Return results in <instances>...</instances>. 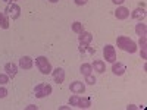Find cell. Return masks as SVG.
<instances>
[{
  "instance_id": "obj_1",
  "label": "cell",
  "mask_w": 147,
  "mask_h": 110,
  "mask_svg": "<svg viewBox=\"0 0 147 110\" xmlns=\"http://www.w3.org/2000/svg\"><path fill=\"white\" fill-rule=\"evenodd\" d=\"M116 44L118 47L121 48V50H124L127 53H136L137 52V43L136 41H132L129 37H125V35H121L116 38Z\"/></svg>"
},
{
  "instance_id": "obj_2",
  "label": "cell",
  "mask_w": 147,
  "mask_h": 110,
  "mask_svg": "<svg viewBox=\"0 0 147 110\" xmlns=\"http://www.w3.org/2000/svg\"><path fill=\"white\" fill-rule=\"evenodd\" d=\"M35 65L38 68V70L43 73V75H49V73H52L53 68H52V63L49 62V59L46 56H38L35 59Z\"/></svg>"
},
{
  "instance_id": "obj_3",
  "label": "cell",
  "mask_w": 147,
  "mask_h": 110,
  "mask_svg": "<svg viewBox=\"0 0 147 110\" xmlns=\"http://www.w3.org/2000/svg\"><path fill=\"white\" fill-rule=\"evenodd\" d=\"M52 94V85L50 84H37L35 88H34V95L37 97V99H44V97L50 95Z\"/></svg>"
},
{
  "instance_id": "obj_4",
  "label": "cell",
  "mask_w": 147,
  "mask_h": 110,
  "mask_svg": "<svg viewBox=\"0 0 147 110\" xmlns=\"http://www.w3.org/2000/svg\"><path fill=\"white\" fill-rule=\"evenodd\" d=\"M5 13L9 16V19L15 21V19H18V18L21 16V6L16 5V3H10V5L6 7Z\"/></svg>"
},
{
  "instance_id": "obj_5",
  "label": "cell",
  "mask_w": 147,
  "mask_h": 110,
  "mask_svg": "<svg viewBox=\"0 0 147 110\" xmlns=\"http://www.w3.org/2000/svg\"><path fill=\"white\" fill-rule=\"evenodd\" d=\"M103 57L106 59V62H109V63L116 62V50H115V47L110 46V44H106L103 47Z\"/></svg>"
},
{
  "instance_id": "obj_6",
  "label": "cell",
  "mask_w": 147,
  "mask_h": 110,
  "mask_svg": "<svg viewBox=\"0 0 147 110\" xmlns=\"http://www.w3.org/2000/svg\"><path fill=\"white\" fill-rule=\"evenodd\" d=\"M69 90H71V93H74V94H84V91H85V84L84 82H81V81H74L71 85H69Z\"/></svg>"
},
{
  "instance_id": "obj_7",
  "label": "cell",
  "mask_w": 147,
  "mask_h": 110,
  "mask_svg": "<svg viewBox=\"0 0 147 110\" xmlns=\"http://www.w3.org/2000/svg\"><path fill=\"white\" fill-rule=\"evenodd\" d=\"M5 73L9 78H15L16 73H18V65L13 63V62H7L5 65Z\"/></svg>"
},
{
  "instance_id": "obj_8",
  "label": "cell",
  "mask_w": 147,
  "mask_h": 110,
  "mask_svg": "<svg viewBox=\"0 0 147 110\" xmlns=\"http://www.w3.org/2000/svg\"><path fill=\"white\" fill-rule=\"evenodd\" d=\"M129 16V9L125 6H118V9L115 10V18L119 21H124Z\"/></svg>"
},
{
  "instance_id": "obj_9",
  "label": "cell",
  "mask_w": 147,
  "mask_h": 110,
  "mask_svg": "<svg viewBox=\"0 0 147 110\" xmlns=\"http://www.w3.org/2000/svg\"><path fill=\"white\" fill-rule=\"evenodd\" d=\"M125 70H127V66L122 63V62H113L112 63V72H113V75L122 76L125 73Z\"/></svg>"
},
{
  "instance_id": "obj_10",
  "label": "cell",
  "mask_w": 147,
  "mask_h": 110,
  "mask_svg": "<svg viewBox=\"0 0 147 110\" xmlns=\"http://www.w3.org/2000/svg\"><path fill=\"white\" fill-rule=\"evenodd\" d=\"M52 75H53L55 82L62 84V82L65 81V69H62V68H56V69L52 70Z\"/></svg>"
},
{
  "instance_id": "obj_11",
  "label": "cell",
  "mask_w": 147,
  "mask_h": 110,
  "mask_svg": "<svg viewBox=\"0 0 147 110\" xmlns=\"http://www.w3.org/2000/svg\"><path fill=\"white\" fill-rule=\"evenodd\" d=\"M78 41L80 44H90L93 41V34L84 30L81 34H78Z\"/></svg>"
},
{
  "instance_id": "obj_12",
  "label": "cell",
  "mask_w": 147,
  "mask_h": 110,
  "mask_svg": "<svg viewBox=\"0 0 147 110\" xmlns=\"http://www.w3.org/2000/svg\"><path fill=\"white\" fill-rule=\"evenodd\" d=\"M32 65H34L32 57H30V56H22L19 59V68H22V69H31Z\"/></svg>"
},
{
  "instance_id": "obj_13",
  "label": "cell",
  "mask_w": 147,
  "mask_h": 110,
  "mask_svg": "<svg viewBox=\"0 0 147 110\" xmlns=\"http://www.w3.org/2000/svg\"><path fill=\"white\" fill-rule=\"evenodd\" d=\"M93 66V70L97 72V73H103L106 70V63L103 62V60H94V62L91 63Z\"/></svg>"
},
{
  "instance_id": "obj_14",
  "label": "cell",
  "mask_w": 147,
  "mask_h": 110,
  "mask_svg": "<svg viewBox=\"0 0 147 110\" xmlns=\"http://www.w3.org/2000/svg\"><path fill=\"white\" fill-rule=\"evenodd\" d=\"M131 16L134 18V19H137V21H143L144 18H146V10H144V7H137L136 10H132V13H131Z\"/></svg>"
},
{
  "instance_id": "obj_15",
  "label": "cell",
  "mask_w": 147,
  "mask_h": 110,
  "mask_svg": "<svg viewBox=\"0 0 147 110\" xmlns=\"http://www.w3.org/2000/svg\"><path fill=\"white\" fill-rule=\"evenodd\" d=\"M77 107L78 109H90L91 107V100L88 99V97H80Z\"/></svg>"
},
{
  "instance_id": "obj_16",
  "label": "cell",
  "mask_w": 147,
  "mask_h": 110,
  "mask_svg": "<svg viewBox=\"0 0 147 110\" xmlns=\"http://www.w3.org/2000/svg\"><path fill=\"white\" fill-rule=\"evenodd\" d=\"M0 28L2 30L9 28V16L5 13V12H0Z\"/></svg>"
},
{
  "instance_id": "obj_17",
  "label": "cell",
  "mask_w": 147,
  "mask_h": 110,
  "mask_svg": "<svg viewBox=\"0 0 147 110\" xmlns=\"http://www.w3.org/2000/svg\"><path fill=\"white\" fill-rule=\"evenodd\" d=\"M80 72L82 73L84 76L91 75V73H93V66H91V63H82V65L80 66Z\"/></svg>"
},
{
  "instance_id": "obj_18",
  "label": "cell",
  "mask_w": 147,
  "mask_h": 110,
  "mask_svg": "<svg viewBox=\"0 0 147 110\" xmlns=\"http://www.w3.org/2000/svg\"><path fill=\"white\" fill-rule=\"evenodd\" d=\"M78 50H80L81 54H94V53H96V50H94L93 47H90L88 44H80Z\"/></svg>"
},
{
  "instance_id": "obj_19",
  "label": "cell",
  "mask_w": 147,
  "mask_h": 110,
  "mask_svg": "<svg viewBox=\"0 0 147 110\" xmlns=\"http://www.w3.org/2000/svg\"><path fill=\"white\" fill-rule=\"evenodd\" d=\"M136 34L137 35H147V25H146V23L144 22H141L140 21V23H137V25H136Z\"/></svg>"
},
{
  "instance_id": "obj_20",
  "label": "cell",
  "mask_w": 147,
  "mask_h": 110,
  "mask_svg": "<svg viewBox=\"0 0 147 110\" xmlns=\"http://www.w3.org/2000/svg\"><path fill=\"white\" fill-rule=\"evenodd\" d=\"M71 30L75 32V34H81L82 31H84V25H82V22H80V21H75L72 23V27H71Z\"/></svg>"
},
{
  "instance_id": "obj_21",
  "label": "cell",
  "mask_w": 147,
  "mask_h": 110,
  "mask_svg": "<svg viewBox=\"0 0 147 110\" xmlns=\"http://www.w3.org/2000/svg\"><path fill=\"white\" fill-rule=\"evenodd\" d=\"M78 100H80V95H78V94H74V95L69 97V104L77 107V106H78Z\"/></svg>"
},
{
  "instance_id": "obj_22",
  "label": "cell",
  "mask_w": 147,
  "mask_h": 110,
  "mask_svg": "<svg viewBox=\"0 0 147 110\" xmlns=\"http://www.w3.org/2000/svg\"><path fill=\"white\" fill-rule=\"evenodd\" d=\"M138 46H140L141 48H147V37H146V35H141V37H140Z\"/></svg>"
},
{
  "instance_id": "obj_23",
  "label": "cell",
  "mask_w": 147,
  "mask_h": 110,
  "mask_svg": "<svg viewBox=\"0 0 147 110\" xmlns=\"http://www.w3.org/2000/svg\"><path fill=\"white\" fill-rule=\"evenodd\" d=\"M85 84H88V85H94L96 84V78H94V75L91 73V75H87L85 76V81H84Z\"/></svg>"
},
{
  "instance_id": "obj_24",
  "label": "cell",
  "mask_w": 147,
  "mask_h": 110,
  "mask_svg": "<svg viewBox=\"0 0 147 110\" xmlns=\"http://www.w3.org/2000/svg\"><path fill=\"white\" fill-rule=\"evenodd\" d=\"M9 76L6 75V73H0V85H5V84H7L9 82Z\"/></svg>"
},
{
  "instance_id": "obj_25",
  "label": "cell",
  "mask_w": 147,
  "mask_h": 110,
  "mask_svg": "<svg viewBox=\"0 0 147 110\" xmlns=\"http://www.w3.org/2000/svg\"><path fill=\"white\" fill-rule=\"evenodd\" d=\"M6 95H7V90L5 87H0V99H5Z\"/></svg>"
},
{
  "instance_id": "obj_26",
  "label": "cell",
  "mask_w": 147,
  "mask_h": 110,
  "mask_svg": "<svg viewBox=\"0 0 147 110\" xmlns=\"http://www.w3.org/2000/svg\"><path fill=\"white\" fill-rule=\"evenodd\" d=\"M74 2H75L77 6H84V5H87L88 0H74Z\"/></svg>"
},
{
  "instance_id": "obj_27",
  "label": "cell",
  "mask_w": 147,
  "mask_h": 110,
  "mask_svg": "<svg viewBox=\"0 0 147 110\" xmlns=\"http://www.w3.org/2000/svg\"><path fill=\"white\" fill-rule=\"evenodd\" d=\"M125 109H127V110H137V109H138V106H136V104H128Z\"/></svg>"
},
{
  "instance_id": "obj_28",
  "label": "cell",
  "mask_w": 147,
  "mask_h": 110,
  "mask_svg": "<svg viewBox=\"0 0 147 110\" xmlns=\"http://www.w3.org/2000/svg\"><path fill=\"white\" fill-rule=\"evenodd\" d=\"M125 0H112V3L113 5H118V6H122V3H124Z\"/></svg>"
},
{
  "instance_id": "obj_29",
  "label": "cell",
  "mask_w": 147,
  "mask_h": 110,
  "mask_svg": "<svg viewBox=\"0 0 147 110\" xmlns=\"http://www.w3.org/2000/svg\"><path fill=\"white\" fill-rule=\"evenodd\" d=\"M147 57V48H141V59Z\"/></svg>"
},
{
  "instance_id": "obj_30",
  "label": "cell",
  "mask_w": 147,
  "mask_h": 110,
  "mask_svg": "<svg viewBox=\"0 0 147 110\" xmlns=\"http://www.w3.org/2000/svg\"><path fill=\"white\" fill-rule=\"evenodd\" d=\"M38 109V106H35V104H30V106H27V110H37Z\"/></svg>"
},
{
  "instance_id": "obj_31",
  "label": "cell",
  "mask_w": 147,
  "mask_h": 110,
  "mask_svg": "<svg viewBox=\"0 0 147 110\" xmlns=\"http://www.w3.org/2000/svg\"><path fill=\"white\" fill-rule=\"evenodd\" d=\"M69 109V106H60L59 107V110H68Z\"/></svg>"
},
{
  "instance_id": "obj_32",
  "label": "cell",
  "mask_w": 147,
  "mask_h": 110,
  "mask_svg": "<svg viewBox=\"0 0 147 110\" xmlns=\"http://www.w3.org/2000/svg\"><path fill=\"white\" fill-rule=\"evenodd\" d=\"M49 2H50V3H57L59 0H49Z\"/></svg>"
},
{
  "instance_id": "obj_33",
  "label": "cell",
  "mask_w": 147,
  "mask_h": 110,
  "mask_svg": "<svg viewBox=\"0 0 147 110\" xmlns=\"http://www.w3.org/2000/svg\"><path fill=\"white\" fill-rule=\"evenodd\" d=\"M9 2H10V3H15V2H16V0H9Z\"/></svg>"
}]
</instances>
